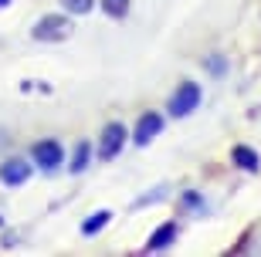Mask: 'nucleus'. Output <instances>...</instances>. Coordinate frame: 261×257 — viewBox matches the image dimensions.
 <instances>
[{"label": "nucleus", "instance_id": "f3484780", "mask_svg": "<svg viewBox=\"0 0 261 257\" xmlns=\"http://www.w3.org/2000/svg\"><path fill=\"white\" fill-rule=\"evenodd\" d=\"M0 223H4V220H0Z\"/></svg>", "mask_w": 261, "mask_h": 257}, {"label": "nucleus", "instance_id": "0eeeda50", "mask_svg": "<svg viewBox=\"0 0 261 257\" xmlns=\"http://www.w3.org/2000/svg\"><path fill=\"white\" fill-rule=\"evenodd\" d=\"M176 234H180V227H176L173 220H166V223H160V227L153 230V237L146 240V247H143V250H146V254H156V250H166V247H170V244L176 240Z\"/></svg>", "mask_w": 261, "mask_h": 257}, {"label": "nucleus", "instance_id": "423d86ee", "mask_svg": "<svg viewBox=\"0 0 261 257\" xmlns=\"http://www.w3.org/2000/svg\"><path fill=\"white\" fill-rule=\"evenodd\" d=\"M160 129H163V115H160V112H146L143 119H139V125H136L133 142L136 146H149L156 135H160Z\"/></svg>", "mask_w": 261, "mask_h": 257}, {"label": "nucleus", "instance_id": "20e7f679", "mask_svg": "<svg viewBox=\"0 0 261 257\" xmlns=\"http://www.w3.org/2000/svg\"><path fill=\"white\" fill-rule=\"evenodd\" d=\"M31 156H34V162H38L41 169H58L61 159H65V149H61L55 139H41V142H34V149H31Z\"/></svg>", "mask_w": 261, "mask_h": 257}, {"label": "nucleus", "instance_id": "f8f14e48", "mask_svg": "<svg viewBox=\"0 0 261 257\" xmlns=\"http://www.w3.org/2000/svg\"><path fill=\"white\" fill-rule=\"evenodd\" d=\"M61 4H65V10H68V14H88L95 0H61Z\"/></svg>", "mask_w": 261, "mask_h": 257}, {"label": "nucleus", "instance_id": "1a4fd4ad", "mask_svg": "<svg viewBox=\"0 0 261 257\" xmlns=\"http://www.w3.org/2000/svg\"><path fill=\"white\" fill-rule=\"evenodd\" d=\"M109 220H112V213H109V210H98V213H92L88 220H82V237H95V234L106 227Z\"/></svg>", "mask_w": 261, "mask_h": 257}, {"label": "nucleus", "instance_id": "f03ea898", "mask_svg": "<svg viewBox=\"0 0 261 257\" xmlns=\"http://www.w3.org/2000/svg\"><path fill=\"white\" fill-rule=\"evenodd\" d=\"M197 105H200V85H197V81H184V85H176V92L170 95V105H166V108H170L173 119H187Z\"/></svg>", "mask_w": 261, "mask_h": 257}, {"label": "nucleus", "instance_id": "dca6fc26", "mask_svg": "<svg viewBox=\"0 0 261 257\" xmlns=\"http://www.w3.org/2000/svg\"><path fill=\"white\" fill-rule=\"evenodd\" d=\"M7 4H14V0H0V7H7Z\"/></svg>", "mask_w": 261, "mask_h": 257}, {"label": "nucleus", "instance_id": "ddd939ff", "mask_svg": "<svg viewBox=\"0 0 261 257\" xmlns=\"http://www.w3.org/2000/svg\"><path fill=\"white\" fill-rule=\"evenodd\" d=\"M166 196V186H160V190H153V193H143L139 200H136V207H143V203H156V200H163Z\"/></svg>", "mask_w": 261, "mask_h": 257}, {"label": "nucleus", "instance_id": "39448f33", "mask_svg": "<svg viewBox=\"0 0 261 257\" xmlns=\"http://www.w3.org/2000/svg\"><path fill=\"white\" fill-rule=\"evenodd\" d=\"M31 176V162L20 159V156H14V159L0 162V183L4 186H20V183H28Z\"/></svg>", "mask_w": 261, "mask_h": 257}, {"label": "nucleus", "instance_id": "6e6552de", "mask_svg": "<svg viewBox=\"0 0 261 257\" xmlns=\"http://www.w3.org/2000/svg\"><path fill=\"white\" fill-rule=\"evenodd\" d=\"M231 162H234V166H241V169H248V173L261 169V159H258V153H254L251 146H234V149H231Z\"/></svg>", "mask_w": 261, "mask_h": 257}, {"label": "nucleus", "instance_id": "9b49d317", "mask_svg": "<svg viewBox=\"0 0 261 257\" xmlns=\"http://www.w3.org/2000/svg\"><path fill=\"white\" fill-rule=\"evenodd\" d=\"M88 156H92V146L88 142H78V149H75V159H71V173H82L88 166Z\"/></svg>", "mask_w": 261, "mask_h": 257}, {"label": "nucleus", "instance_id": "2eb2a0df", "mask_svg": "<svg viewBox=\"0 0 261 257\" xmlns=\"http://www.w3.org/2000/svg\"><path fill=\"white\" fill-rule=\"evenodd\" d=\"M184 203H187V207H200V196H197V193H187Z\"/></svg>", "mask_w": 261, "mask_h": 257}, {"label": "nucleus", "instance_id": "f257e3e1", "mask_svg": "<svg viewBox=\"0 0 261 257\" xmlns=\"http://www.w3.org/2000/svg\"><path fill=\"white\" fill-rule=\"evenodd\" d=\"M71 31H75V24L68 17H61V14H48V17H41L34 27H31V38L34 41H48V44H55V41H65L71 38Z\"/></svg>", "mask_w": 261, "mask_h": 257}, {"label": "nucleus", "instance_id": "9d476101", "mask_svg": "<svg viewBox=\"0 0 261 257\" xmlns=\"http://www.w3.org/2000/svg\"><path fill=\"white\" fill-rule=\"evenodd\" d=\"M102 10H106L112 20H126V14H129V0H102Z\"/></svg>", "mask_w": 261, "mask_h": 257}, {"label": "nucleus", "instance_id": "7ed1b4c3", "mask_svg": "<svg viewBox=\"0 0 261 257\" xmlns=\"http://www.w3.org/2000/svg\"><path fill=\"white\" fill-rule=\"evenodd\" d=\"M122 146H126V125L122 122H109L98 135V159H116L122 153Z\"/></svg>", "mask_w": 261, "mask_h": 257}, {"label": "nucleus", "instance_id": "4468645a", "mask_svg": "<svg viewBox=\"0 0 261 257\" xmlns=\"http://www.w3.org/2000/svg\"><path fill=\"white\" fill-rule=\"evenodd\" d=\"M203 65L211 68V71H214V75H217V78L224 75V58H221V54H211V58H207V61H203Z\"/></svg>", "mask_w": 261, "mask_h": 257}]
</instances>
